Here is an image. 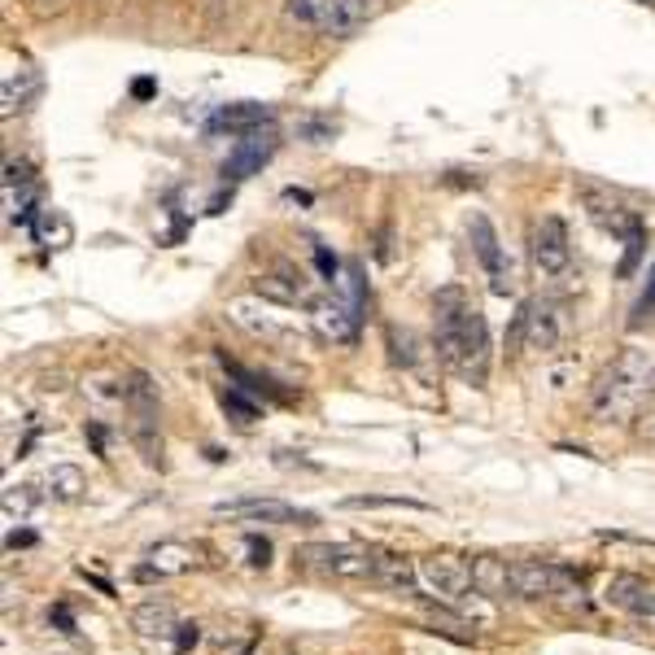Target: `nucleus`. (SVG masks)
I'll return each mask as SVG.
<instances>
[{"label":"nucleus","mask_w":655,"mask_h":655,"mask_svg":"<svg viewBox=\"0 0 655 655\" xmlns=\"http://www.w3.org/2000/svg\"><path fill=\"white\" fill-rule=\"evenodd\" d=\"M433 350L450 372L481 385L490 367V328L485 315L459 289H442L433 302Z\"/></svg>","instance_id":"obj_1"},{"label":"nucleus","mask_w":655,"mask_h":655,"mask_svg":"<svg viewBox=\"0 0 655 655\" xmlns=\"http://www.w3.org/2000/svg\"><path fill=\"white\" fill-rule=\"evenodd\" d=\"M655 393V354L629 345L612 363L603 367V376L590 389V420L594 424H625L642 402Z\"/></svg>","instance_id":"obj_2"},{"label":"nucleus","mask_w":655,"mask_h":655,"mask_svg":"<svg viewBox=\"0 0 655 655\" xmlns=\"http://www.w3.org/2000/svg\"><path fill=\"white\" fill-rule=\"evenodd\" d=\"M123 402L131 415V442L145 455V463L162 468V433H158V389L145 372H131L123 385Z\"/></svg>","instance_id":"obj_3"},{"label":"nucleus","mask_w":655,"mask_h":655,"mask_svg":"<svg viewBox=\"0 0 655 655\" xmlns=\"http://www.w3.org/2000/svg\"><path fill=\"white\" fill-rule=\"evenodd\" d=\"M306 568L324 577H341V581H372V564H376V551L372 546H359V542H311L297 551Z\"/></svg>","instance_id":"obj_4"},{"label":"nucleus","mask_w":655,"mask_h":655,"mask_svg":"<svg viewBox=\"0 0 655 655\" xmlns=\"http://www.w3.org/2000/svg\"><path fill=\"white\" fill-rule=\"evenodd\" d=\"M568 590H573V577L559 564H546V559H516L511 564V594L524 603H546Z\"/></svg>","instance_id":"obj_5"},{"label":"nucleus","mask_w":655,"mask_h":655,"mask_svg":"<svg viewBox=\"0 0 655 655\" xmlns=\"http://www.w3.org/2000/svg\"><path fill=\"white\" fill-rule=\"evenodd\" d=\"M529 258L538 276H564L568 262H573V245H568V228L559 214H546V219L533 223L529 232Z\"/></svg>","instance_id":"obj_6"},{"label":"nucleus","mask_w":655,"mask_h":655,"mask_svg":"<svg viewBox=\"0 0 655 655\" xmlns=\"http://www.w3.org/2000/svg\"><path fill=\"white\" fill-rule=\"evenodd\" d=\"M420 586H428L442 603H459L468 599L472 586V568L459 555H424L420 559Z\"/></svg>","instance_id":"obj_7"},{"label":"nucleus","mask_w":655,"mask_h":655,"mask_svg":"<svg viewBox=\"0 0 655 655\" xmlns=\"http://www.w3.org/2000/svg\"><path fill=\"white\" fill-rule=\"evenodd\" d=\"M516 332L524 341V350L533 354H551L559 341H564V319H559V306L551 302H529L516 319Z\"/></svg>","instance_id":"obj_8"},{"label":"nucleus","mask_w":655,"mask_h":655,"mask_svg":"<svg viewBox=\"0 0 655 655\" xmlns=\"http://www.w3.org/2000/svg\"><path fill=\"white\" fill-rule=\"evenodd\" d=\"M468 236H472V249H476V258H481L485 276H490V289L498 297H507L511 293V267L503 258V245H498L494 223L485 219V214H472V219H468Z\"/></svg>","instance_id":"obj_9"},{"label":"nucleus","mask_w":655,"mask_h":655,"mask_svg":"<svg viewBox=\"0 0 655 655\" xmlns=\"http://www.w3.org/2000/svg\"><path fill=\"white\" fill-rule=\"evenodd\" d=\"M228 315L232 324H241L245 332H254V337H267V341H280L289 337L293 324L276 311V302H267V297H236V302H228Z\"/></svg>","instance_id":"obj_10"},{"label":"nucleus","mask_w":655,"mask_h":655,"mask_svg":"<svg viewBox=\"0 0 655 655\" xmlns=\"http://www.w3.org/2000/svg\"><path fill=\"white\" fill-rule=\"evenodd\" d=\"M271 153H276V136L271 131H245L241 140H236V149L223 158V180L236 184V180H249V175H258L262 166L271 162Z\"/></svg>","instance_id":"obj_11"},{"label":"nucleus","mask_w":655,"mask_h":655,"mask_svg":"<svg viewBox=\"0 0 655 655\" xmlns=\"http://www.w3.org/2000/svg\"><path fill=\"white\" fill-rule=\"evenodd\" d=\"M311 328L332 345H350L359 337V311L350 302H341V297H328V302L311 306Z\"/></svg>","instance_id":"obj_12"},{"label":"nucleus","mask_w":655,"mask_h":655,"mask_svg":"<svg viewBox=\"0 0 655 655\" xmlns=\"http://www.w3.org/2000/svg\"><path fill=\"white\" fill-rule=\"evenodd\" d=\"M219 516L232 520H276V524H311V511H297L289 503H276V498H241V503H219L214 507Z\"/></svg>","instance_id":"obj_13"},{"label":"nucleus","mask_w":655,"mask_h":655,"mask_svg":"<svg viewBox=\"0 0 655 655\" xmlns=\"http://www.w3.org/2000/svg\"><path fill=\"white\" fill-rule=\"evenodd\" d=\"M376 0H328L324 5V18H319V31L328 35H354L359 27L376 18Z\"/></svg>","instance_id":"obj_14"},{"label":"nucleus","mask_w":655,"mask_h":655,"mask_svg":"<svg viewBox=\"0 0 655 655\" xmlns=\"http://www.w3.org/2000/svg\"><path fill=\"white\" fill-rule=\"evenodd\" d=\"M372 586H385V590H393V594H415V586H420V564H411L407 555L376 551Z\"/></svg>","instance_id":"obj_15"},{"label":"nucleus","mask_w":655,"mask_h":655,"mask_svg":"<svg viewBox=\"0 0 655 655\" xmlns=\"http://www.w3.org/2000/svg\"><path fill=\"white\" fill-rule=\"evenodd\" d=\"M271 105H258V101H241V105H223L219 114L210 118V131H258V127H271Z\"/></svg>","instance_id":"obj_16"},{"label":"nucleus","mask_w":655,"mask_h":655,"mask_svg":"<svg viewBox=\"0 0 655 655\" xmlns=\"http://www.w3.org/2000/svg\"><path fill=\"white\" fill-rule=\"evenodd\" d=\"M197 559H193V546L188 542H158L149 551V564L140 568L136 577H175V573H188Z\"/></svg>","instance_id":"obj_17"},{"label":"nucleus","mask_w":655,"mask_h":655,"mask_svg":"<svg viewBox=\"0 0 655 655\" xmlns=\"http://www.w3.org/2000/svg\"><path fill=\"white\" fill-rule=\"evenodd\" d=\"M472 586H476V594H485V599H516V594H511V564L507 559H494V555H481L472 564Z\"/></svg>","instance_id":"obj_18"},{"label":"nucleus","mask_w":655,"mask_h":655,"mask_svg":"<svg viewBox=\"0 0 655 655\" xmlns=\"http://www.w3.org/2000/svg\"><path fill=\"white\" fill-rule=\"evenodd\" d=\"M254 293H258V297H267V302H276V306H297V302L306 297V280H302V271L280 267L276 276H258Z\"/></svg>","instance_id":"obj_19"},{"label":"nucleus","mask_w":655,"mask_h":655,"mask_svg":"<svg viewBox=\"0 0 655 655\" xmlns=\"http://www.w3.org/2000/svg\"><path fill=\"white\" fill-rule=\"evenodd\" d=\"M131 629L136 634H145V638H171L175 629V607L171 603H158V599H149V603H140L136 612H131Z\"/></svg>","instance_id":"obj_20"},{"label":"nucleus","mask_w":655,"mask_h":655,"mask_svg":"<svg viewBox=\"0 0 655 655\" xmlns=\"http://www.w3.org/2000/svg\"><path fill=\"white\" fill-rule=\"evenodd\" d=\"M647 594H651V586L638 573H616L612 581H607V603L621 607V612H629V616L647 603Z\"/></svg>","instance_id":"obj_21"},{"label":"nucleus","mask_w":655,"mask_h":655,"mask_svg":"<svg viewBox=\"0 0 655 655\" xmlns=\"http://www.w3.org/2000/svg\"><path fill=\"white\" fill-rule=\"evenodd\" d=\"M35 88H40V79H35L31 66H14V70H9V75H5V88H0V101H5V118L18 114L22 105L35 97Z\"/></svg>","instance_id":"obj_22"},{"label":"nucleus","mask_w":655,"mask_h":655,"mask_svg":"<svg viewBox=\"0 0 655 655\" xmlns=\"http://www.w3.org/2000/svg\"><path fill=\"white\" fill-rule=\"evenodd\" d=\"M586 206H590V219H594V223H603L607 232H621V236H629V232L638 228V223L625 214L621 201H607V197H599V193H586Z\"/></svg>","instance_id":"obj_23"},{"label":"nucleus","mask_w":655,"mask_h":655,"mask_svg":"<svg viewBox=\"0 0 655 655\" xmlns=\"http://www.w3.org/2000/svg\"><path fill=\"white\" fill-rule=\"evenodd\" d=\"M83 490H88V481H83V472L75 468V463H57V468L49 472V494L62 498V503H75Z\"/></svg>","instance_id":"obj_24"},{"label":"nucleus","mask_w":655,"mask_h":655,"mask_svg":"<svg viewBox=\"0 0 655 655\" xmlns=\"http://www.w3.org/2000/svg\"><path fill=\"white\" fill-rule=\"evenodd\" d=\"M350 511H376V507H402V511H433L420 498H402V494H359V498H345Z\"/></svg>","instance_id":"obj_25"},{"label":"nucleus","mask_w":655,"mask_h":655,"mask_svg":"<svg viewBox=\"0 0 655 655\" xmlns=\"http://www.w3.org/2000/svg\"><path fill=\"white\" fill-rule=\"evenodd\" d=\"M35 232H40V241L49 245V249H62V245H70V219L62 210H44L40 219H35Z\"/></svg>","instance_id":"obj_26"},{"label":"nucleus","mask_w":655,"mask_h":655,"mask_svg":"<svg viewBox=\"0 0 655 655\" xmlns=\"http://www.w3.org/2000/svg\"><path fill=\"white\" fill-rule=\"evenodd\" d=\"M389 350H393V363H398V367H415V363H420V341H415L407 328H389Z\"/></svg>","instance_id":"obj_27"},{"label":"nucleus","mask_w":655,"mask_h":655,"mask_svg":"<svg viewBox=\"0 0 655 655\" xmlns=\"http://www.w3.org/2000/svg\"><path fill=\"white\" fill-rule=\"evenodd\" d=\"M219 402H223V411H228V415H236V424H254V420H258V402L241 398L236 389H223Z\"/></svg>","instance_id":"obj_28"},{"label":"nucleus","mask_w":655,"mask_h":655,"mask_svg":"<svg viewBox=\"0 0 655 655\" xmlns=\"http://www.w3.org/2000/svg\"><path fill=\"white\" fill-rule=\"evenodd\" d=\"M324 5H328V0H284V9H289V18H297V22H311V27H319V18H324Z\"/></svg>","instance_id":"obj_29"},{"label":"nucleus","mask_w":655,"mask_h":655,"mask_svg":"<svg viewBox=\"0 0 655 655\" xmlns=\"http://www.w3.org/2000/svg\"><path fill=\"white\" fill-rule=\"evenodd\" d=\"M638 258H642V228H634V232L625 236V258H621V267H616V271H621V280H629V276H634Z\"/></svg>","instance_id":"obj_30"},{"label":"nucleus","mask_w":655,"mask_h":655,"mask_svg":"<svg viewBox=\"0 0 655 655\" xmlns=\"http://www.w3.org/2000/svg\"><path fill=\"white\" fill-rule=\"evenodd\" d=\"M315 267L324 271V280H337V271H341V262H337V254H328L324 245L315 249Z\"/></svg>","instance_id":"obj_31"},{"label":"nucleus","mask_w":655,"mask_h":655,"mask_svg":"<svg viewBox=\"0 0 655 655\" xmlns=\"http://www.w3.org/2000/svg\"><path fill=\"white\" fill-rule=\"evenodd\" d=\"M245 546H249V555H254V559H249V564H254V568H267V564H271V546H267V542L249 538Z\"/></svg>","instance_id":"obj_32"},{"label":"nucleus","mask_w":655,"mask_h":655,"mask_svg":"<svg viewBox=\"0 0 655 655\" xmlns=\"http://www.w3.org/2000/svg\"><path fill=\"white\" fill-rule=\"evenodd\" d=\"M634 621H638V625H647V629H655V590L647 594V603H642L638 612H634Z\"/></svg>","instance_id":"obj_33"},{"label":"nucleus","mask_w":655,"mask_h":655,"mask_svg":"<svg viewBox=\"0 0 655 655\" xmlns=\"http://www.w3.org/2000/svg\"><path fill=\"white\" fill-rule=\"evenodd\" d=\"M651 311H655V267H651V276H647V293H642V302H638V319L651 315Z\"/></svg>","instance_id":"obj_34"},{"label":"nucleus","mask_w":655,"mask_h":655,"mask_svg":"<svg viewBox=\"0 0 655 655\" xmlns=\"http://www.w3.org/2000/svg\"><path fill=\"white\" fill-rule=\"evenodd\" d=\"M153 92H158V83H153V79H136V83H131V97H136V101H149Z\"/></svg>","instance_id":"obj_35"},{"label":"nucleus","mask_w":655,"mask_h":655,"mask_svg":"<svg viewBox=\"0 0 655 655\" xmlns=\"http://www.w3.org/2000/svg\"><path fill=\"white\" fill-rule=\"evenodd\" d=\"M31 503H35V494H9V498H5V511H14V507H18V511H27Z\"/></svg>","instance_id":"obj_36"},{"label":"nucleus","mask_w":655,"mask_h":655,"mask_svg":"<svg viewBox=\"0 0 655 655\" xmlns=\"http://www.w3.org/2000/svg\"><path fill=\"white\" fill-rule=\"evenodd\" d=\"M197 642V625H184V634H180V655H188V647Z\"/></svg>","instance_id":"obj_37"},{"label":"nucleus","mask_w":655,"mask_h":655,"mask_svg":"<svg viewBox=\"0 0 655 655\" xmlns=\"http://www.w3.org/2000/svg\"><path fill=\"white\" fill-rule=\"evenodd\" d=\"M647 5H655V0H647Z\"/></svg>","instance_id":"obj_38"}]
</instances>
